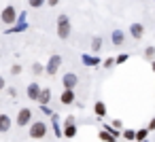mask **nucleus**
<instances>
[{
	"label": "nucleus",
	"mask_w": 155,
	"mask_h": 142,
	"mask_svg": "<svg viewBox=\"0 0 155 142\" xmlns=\"http://www.w3.org/2000/svg\"><path fill=\"white\" fill-rule=\"evenodd\" d=\"M47 131H49V125H47L45 121H32V125H30V129H28V134H30L32 140H41V138H45Z\"/></svg>",
	"instance_id": "obj_1"
},
{
	"label": "nucleus",
	"mask_w": 155,
	"mask_h": 142,
	"mask_svg": "<svg viewBox=\"0 0 155 142\" xmlns=\"http://www.w3.org/2000/svg\"><path fill=\"white\" fill-rule=\"evenodd\" d=\"M70 32H72V26H70V17L62 13V15L58 17V36H60L62 40H66V38L70 36Z\"/></svg>",
	"instance_id": "obj_2"
},
{
	"label": "nucleus",
	"mask_w": 155,
	"mask_h": 142,
	"mask_svg": "<svg viewBox=\"0 0 155 142\" xmlns=\"http://www.w3.org/2000/svg\"><path fill=\"white\" fill-rule=\"evenodd\" d=\"M15 125L17 127H28L32 125V108H19L17 110V117H15Z\"/></svg>",
	"instance_id": "obj_3"
},
{
	"label": "nucleus",
	"mask_w": 155,
	"mask_h": 142,
	"mask_svg": "<svg viewBox=\"0 0 155 142\" xmlns=\"http://www.w3.org/2000/svg\"><path fill=\"white\" fill-rule=\"evenodd\" d=\"M17 9L13 7V5H7L5 9H2V13H0V21L2 24H7V26H13L15 21H17Z\"/></svg>",
	"instance_id": "obj_4"
},
{
	"label": "nucleus",
	"mask_w": 155,
	"mask_h": 142,
	"mask_svg": "<svg viewBox=\"0 0 155 142\" xmlns=\"http://www.w3.org/2000/svg\"><path fill=\"white\" fill-rule=\"evenodd\" d=\"M60 66H62V55H51L49 62H47V66H45V74H49V76L58 74Z\"/></svg>",
	"instance_id": "obj_5"
},
{
	"label": "nucleus",
	"mask_w": 155,
	"mask_h": 142,
	"mask_svg": "<svg viewBox=\"0 0 155 142\" xmlns=\"http://www.w3.org/2000/svg\"><path fill=\"white\" fill-rule=\"evenodd\" d=\"M62 85H64V89H74V87L79 85V76H77L74 72H66V74L62 76Z\"/></svg>",
	"instance_id": "obj_6"
},
{
	"label": "nucleus",
	"mask_w": 155,
	"mask_h": 142,
	"mask_svg": "<svg viewBox=\"0 0 155 142\" xmlns=\"http://www.w3.org/2000/svg\"><path fill=\"white\" fill-rule=\"evenodd\" d=\"M41 91H43V87H41L38 83H30V85H28V89H26V95H28L32 102H38Z\"/></svg>",
	"instance_id": "obj_7"
},
{
	"label": "nucleus",
	"mask_w": 155,
	"mask_h": 142,
	"mask_svg": "<svg viewBox=\"0 0 155 142\" xmlns=\"http://www.w3.org/2000/svg\"><path fill=\"white\" fill-rule=\"evenodd\" d=\"M60 102H62L64 106L77 104V93H74V89H64V91H62V95H60Z\"/></svg>",
	"instance_id": "obj_8"
},
{
	"label": "nucleus",
	"mask_w": 155,
	"mask_h": 142,
	"mask_svg": "<svg viewBox=\"0 0 155 142\" xmlns=\"http://www.w3.org/2000/svg\"><path fill=\"white\" fill-rule=\"evenodd\" d=\"M51 127H53V134L58 138H64V125H60V117L58 115L51 117Z\"/></svg>",
	"instance_id": "obj_9"
},
{
	"label": "nucleus",
	"mask_w": 155,
	"mask_h": 142,
	"mask_svg": "<svg viewBox=\"0 0 155 142\" xmlns=\"http://www.w3.org/2000/svg\"><path fill=\"white\" fill-rule=\"evenodd\" d=\"M130 34H132L136 40H140V38L144 36V26H142V24H132V26H130Z\"/></svg>",
	"instance_id": "obj_10"
},
{
	"label": "nucleus",
	"mask_w": 155,
	"mask_h": 142,
	"mask_svg": "<svg viewBox=\"0 0 155 142\" xmlns=\"http://www.w3.org/2000/svg\"><path fill=\"white\" fill-rule=\"evenodd\" d=\"M11 125H13V121L9 115H0V134H7L11 129Z\"/></svg>",
	"instance_id": "obj_11"
},
{
	"label": "nucleus",
	"mask_w": 155,
	"mask_h": 142,
	"mask_svg": "<svg viewBox=\"0 0 155 142\" xmlns=\"http://www.w3.org/2000/svg\"><path fill=\"white\" fill-rule=\"evenodd\" d=\"M110 40H113V45H115V47L123 45V43H125V34H123V30H113V34H110Z\"/></svg>",
	"instance_id": "obj_12"
},
{
	"label": "nucleus",
	"mask_w": 155,
	"mask_h": 142,
	"mask_svg": "<svg viewBox=\"0 0 155 142\" xmlns=\"http://www.w3.org/2000/svg\"><path fill=\"white\" fill-rule=\"evenodd\" d=\"M49 102H51V89H49V87H43L41 98H38V104H41V106H49Z\"/></svg>",
	"instance_id": "obj_13"
},
{
	"label": "nucleus",
	"mask_w": 155,
	"mask_h": 142,
	"mask_svg": "<svg viewBox=\"0 0 155 142\" xmlns=\"http://www.w3.org/2000/svg\"><path fill=\"white\" fill-rule=\"evenodd\" d=\"M94 115H96V117H100V119H102V117H106V104H104L102 100H98V102L94 104Z\"/></svg>",
	"instance_id": "obj_14"
},
{
	"label": "nucleus",
	"mask_w": 155,
	"mask_h": 142,
	"mask_svg": "<svg viewBox=\"0 0 155 142\" xmlns=\"http://www.w3.org/2000/svg\"><path fill=\"white\" fill-rule=\"evenodd\" d=\"M85 66H100V57L98 55H83L81 57Z\"/></svg>",
	"instance_id": "obj_15"
},
{
	"label": "nucleus",
	"mask_w": 155,
	"mask_h": 142,
	"mask_svg": "<svg viewBox=\"0 0 155 142\" xmlns=\"http://www.w3.org/2000/svg\"><path fill=\"white\" fill-rule=\"evenodd\" d=\"M77 131H79L77 125H64V138H66V140H72V138L77 136Z\"/></svg>",
	"instance_id": "obj_16"
},
{
	"label": "nucleus",
	"mask_w": 155,
	"mask_h": 142,
	"mask_svg": "<svg viewBox=\"0 0 155 142\" xmlns=\"http://www.w3.org/2000/svg\"><path fill=\"white\" fill-rule=\"evenodd\" d=\"M98 138H100V142H117V138L113 134H108L106 129H100L98 131Z\"/></svg>",
	"instance_id": "obj_17"
},
{
	"label": "nucleus",
	"mask_w": 155,
	"mask_h": 142,
	"mask_svg": "<svg viewBox=\"0 0 155 142\" xmlns=\"http://www.w3.org/2000/svg\"><path fill=\"white\" fill-rule=\"evenodd\" d=\"M147 136H149V127H140V129H136V142H144Z\"/></svg>",
	"instance_id": "obj_18"
},
{
	"label": "nucleus",
	"mask_w": 155,
	"mask_h": 142,
	"mask_svg": "<svg viewBox=\"0 0 155 142\" xmlns=\"http://www.w3.org/2000/svg\"><path fill=\"white\" fill-rule=\"evenodd\" d=\"M100 49H102V36H94V38H91V51L98 53Z\"/></svg>",
	"instance_id": "obj_19"
},
{
	"label": "nucleus",
	"mask_w": 155,
	"mask_h": 142,
	"mask_svg": "<svg viewBox=\"0 0 155 142\" xmlns=\"http://www.w3.org/2000/svg\"><path fill=\"white\" fill-rule=\"evenodd\" d=\"M102 129H106V131H108V134H113L115 138H119V136H123V134H121L119 129H115V127H113L110 123H104V125H102Z\"/></svg>",
	"instance_id": "obj_20"
},
{
	"label": "nucleus",
	"mask_w": 155,
	"mask_h": 142,
	"mask_svg": "<svg viewBox=\"0 0 155 142\" xmlns=\"http://www.w3.org/2000/svg\"><path fill=\"white\" fill-rule=\"evenodd\" d=\"M123 138L127 142H136V129H123Z\"/></svg>",
	"instance_id": "obj_21"
},
{
	"label": "nucleus",
	"mask_w": 155,
	"mask_h": 142,
	"mask_svg": "<svg viewBox=\"0 0 155 142\" xmlns=\"http://www.w3.org/2000/svg\"><path fill=\"white\" fill-rule=\"evenodd\" d=\"M32 72H34L36 76H41V74L45 72V66H43L41 62H34V64H32Z\"/></svg>",
	"instance_id": "obj_22"
},
{
	"label": "nucleus",
	"mask_w": 155,
	"mask_h": 142,
	"mask_svg": "<svg viewBox=\"0 0 155 142\" xmlns=\"http://www.w3.org/2000/svg\"><path fill=\"white\" fill-rule=\"evenodd\" d=\"M28 5H30L32 9H41L43 5H47V0H28Z\"/></svg>",
	"instance_id": "obj_23"
},
{
	"label": "nucleus",
	"mask_w": 155,
	"mask_h": 142,
	"mask_svg": "<svg viewBox=\"0 0 155 142\" xmlns=\"http://www.w3.org/2000/svg\"><path fill=\"white\" fill-rule=\"evenodd\" d=\"M115 64H117V57H106V60L102 62V66H104V68H113Z\"/></svg>",
	"instance_id": "obj_24"
},
{
	"label": "nucleus",
	"mask_w": 155,
	"mask_h": 142,
	"mask_svg": "<svg viewBox=\"0 0 155 142\" xmlns=\"http://www.w3.org/2000/svg\"><path fill=\"white\" fill-rule=\"evenodd\" d=\"M21 70H24V68H21V64H13V66H11V74H13V76H19V74H21Z\"/></svg>",
	"instance_id": "obj_25"
},
{
	"label": "nucleus",
	"mask_w": 155,
	"mask_h": 142,
	"mask_svg": "<svg viewBox=\"0 0 155 142\" xmlns=\"http://www.w3.org/2000/svg\"><path fill=\"white\" fill-rule=\"evenodd\" d=\"M153 55H155V47H147L144 49V57L147 60H153Z\"/></svg>",
	"instance_id": "obj_26"
},
{
	"label": "nucleus",
	"mask_w": 155,
	"mask_h": 142,
	"mask_svg": "<svg viewBox=\"0 0 155 142\" xmlns=\"http://www.w3.org/2000/svg\"><path fill=\"white\" fill-rule=\"evenodd\" d=\"M64 125H77V119H74V115H68V117L64 119Z\"/></svg>",
	"instance_id": "obj_27"
},
{
	"label": "nucleus",
	"mask_w": 155,
	"mask_h": 142,
	"mask_svg": "<svg viewBox=\"0 0 155 142\" xmlns=\"http://www.w3.org/2000/svg\"><path fill=\"white\" fill-rule=\"evenodd\" d=\"M110 125H113L115 129H119V131H121V127H123V121H121V119H113V121H110Z\"/></svg>",
	"instance_id": "obj_28"
},
{
	"label": "nucleus",
	"mask_w": 155,
	"mask_h": 142,
	"mask_svg": "<svg viewBox=\"0 0 155 142\" xmlns=\"http://www.w3.org/2000/svg\"><path fill=\"white\" fill-rule=\"evenodd\" d=\"M127 60H130V55H127V53H121V55H117V64H125Z\"/></svg>",
	"instance_id": "obj_29"
},
{
	"label": "nucleus",
	"mask_w": 155,
	"mask_h": 142,
	"mask_svg": "<svg viewBox=\"0 0 155 142\" xmlns=\"http://www.w3.org/2000/svg\"><path fill=\"white\" fill-rule=\"evenodd\" d=\"M41 112H43V115H47V117H53V110H51L49 106H41Z\"/></svg>",
	"instance_id": "obj_30"
},
{
	"label": "nucleus",
	"mask_w": 155,
	"mask_h": 142,
	"mask_svg": "<svg viewBox=\"0 0 155 142\" xmlns=\"http://www.w3.org/2000/svg\"><path fill=\"white\" fill-rule=\"evenodd\" d=\"M7 93H9L11 98H17V89H15V87H7Z\"/></svg>",
	"instance_id": "obj_31"
},
{
	"label": "nucleus",
	"mask_w": 155,
	"mask_h": 142,
	"mask_svg": "<svg viewBox=\"0 0 155 142\" xmlns=\"http://www.w3.org/2000/svg\"><path fill=\"white\" fill-rule=\"evenodd\" d=\"M7 89V81H5V76L0 74V91H5Z\"/></svg>",
	"instance_id": "obj_32"
},
{
	"label": "nucleus",
	"mask_w": 155,
	"mask_h": 142,
	"mask_svg": "<svg viewBox=\"0 0 155 142\" xmlns=\"http://www.w3.org/2000/svg\"><path fill=\"white\" fill-rule=\"evenodd\" d=\"M147 127H149V131H155V117L149 121V125H147Z\"/></svg>",
	"instance_id": "obj_33"
},
{
	"label": "nucleus",
	"mask_w": 155,
	"mask_h": 142,
	"mask_svg": "<svg viewBox=\"0 0 155 142\" xmlns=\"http://www.w3.org/2000/svg\"><path fill=\"white\" fill-rule=\"evenodd\" d=\"M58 2H60V0H47V5H49V7H55Z\"/></svg>",
	"instance_id": "obj_34"
},
{
	"label": "nucleus",
	"mask_w": 155,
	"mask_h": 142,
	"mask_svg": "<svg viewBox=\"0 0 155 142\" xmlns=\"http://www.w3.org/2000/svg\"><path fill=\"white\" fill-rule=\"evenodd\" d=\"M151 68H153V70H155V62H151Z\"/></svg>",
	"instance_id": "obj_35"
},
{
	"label": "nucleus",
	"mask_w": 155,
	"mask_h": 142,
	"mask_svg": "<svg viewBox=\"0 0 155 142\" xmlns=\"http://www.w3.org/2000/svg\"><path fill=\"white\" fill-rule=\"evenodd\" d=\"M144 142H147V140H144Z\"/></svg>",
	"instance_id": "obj_36"
}]
</instances>
